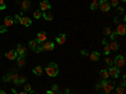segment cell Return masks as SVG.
<instances>
[{
  "label": "cell",
  "mask_w": 126,
  "mask_h": 94,
  "mask_svg": "<svg viewBox=\"0 0 126 94\" xmlns=\"http://www.w3.org/2000/svg\"><path fill=\"white\" fill-rule=\"evenodd\" d=\"M49 9H50V3L48 0H43L40 3V12H48Z\"/></svg>",
  "instance_id": "5b68a950"
},
{
  "label": "cell",
  "mask_w": 126,
  "mask_h": 94,
  "mask_svg": "<svg viewBox=\"0 0 126 94\" xmlns=\"http://www.w3.org/2000/svg\"><path fill=\"white\" fill-rule=\"evenodd\" d=\"M124 92H125V87H122V85L116 89V94H124Z\"/></svg>",
  "instance_id": "4316f807"
},
{
  "label": "cell",
  "mask_w": 126,
  "mask_h": 94,
  "mask_svg": "<svg viewBox=\"0 0 126 94\" xmlns=\"http://www.w3.org/2000/svg\"><path fill=\"white\" fill-rule=\"evenodd\" d=\"M13 20H14V23H20L22 18H20V15H18V14H16V15L14 16V19H13Z\"/></svg>",
  "instance_id": "f546056e"
},
{
  "label": "cell",
  "mask_w": 126,
  "mask_h": 94,
  "mask_svg": "<svg viewBox=\"0 0 126 94\" xmlns=\"http://www.w3.org/2000/svg\"><path fill=\"white\" fill-rule=\"evenodd\" d=\"M63 94H69V89H67V90H66V93H63Z\"/></svg>",
  "instance_id": "7bdbcfd3"
},
{
  "label": "cell",
  "mask_w": 126,
  "mask_h": 94,
  "mask_svg": "<svg viewBox=\"0 0 126 94\" xmlns=\"http://www.w3.org/2000/svg\"><path fill=\"white\" fill-rule=\"evenodd\" d=\"M102 94H110V93H105V92H103V93H102Z\"/></svg>",
  "instance_id": "7dc6e473"
},
{
  "label": "cell",
  "mask_w": 126,
  "mask_h": 94,
  "mask_svg": "<svg viewBox=\"0 0 126 94\" xmlns=\"http://www.w3.org/2000/svg\"><path fill=\"white\" fill-rule=\"evenodd\" d=\"M22 8H23V10H29L30 9V3L28 1V0H24V1L22 3Z\"/></svg>",
  "instance_id": "ffe728a7"
},
{
  "label": "cell",
  "mask_w": 126,
  "mask_h": 94,
  "mask_svg": "<svg viewBox=\"0 0 126 94\" xmlns=\"http://www.w3.org/2000/svg\"><path fill=\"white\" fill-rule=\"evenodd\" d=\"M46 94H58V93H56V92H53V90H47Z\"/></svg>",
  "instance_id": "f35d334b"
},
{
  "label": "cell",
  "mask_w": 126,
  "mask_h": 94,
  "mask_svg": "<svg viewBox=\"0 0 126 94\" xmlns=\"http://www.w3.org/2000/svg\"><path fill=\"white\" fill-rule=\"evenodd\" d=\"M107 71H109V75H111L112 78H117L119 74H120V70H119V68H116V67H115V68H110Z\"/></svg>",
  "instance_id": "ba28073f"
},
{
  "label": "cell",
  "mask_w": 126,
  "mask_h": 94,
  "mask_svg": "<svg viewBox=\"0 0 126 94\" xmlns=\"http://www.w3.org/2000/svg\"><path fill=\"white\" fill-rule=\"evenodd\" d=\"M13 24H14V20H13L12 16H6V18L4 19V25H5V26H12Z\"/></svg>",
  "instance_id": "4fadbf2b"
},
{
  "label": "cell",
  "mask_w": 126,
  "mask_h": 94,
  "mask_svg": "<svg viewBox=\"0 0 126 94\" xmlns=\"http://www.w3.org/2000/svg\"><path fill=\"white\" fill-rule=\"evenodd\" d=\"M116 33H117V35H125L126 34V26H125V24H119L117 25Z\"/></svg>",
  "instance_id": "9c48e42d"
},
{
  "label": "cell",
  "mask_w": 126,
  "mask_h": 94,
  "mask_svg": "<svg viewBox=\"0 0 126 94\" xmlns=\"http://www.w3.org/2000/svg\"><path fill=\"white\" fill-rule=\"evenodd\" d=\"M0 94H5V92H4V90H1V89H0Z\"/></svg>",
  "instance_id": "ee69618b"
},
{
  "label": "cell",
  "mask_w": 126,
  "mask_h": 94,
  "mask_svg": "<svg viewBox=\"0 0 126 94\" xmlns=\"http://www.w3.org/2000/svg\"><path fill=\"white\" fill-rule=\"evenodd\" d=\"M101 87H102L105 93H111V90L113 89L115 84H113V82H109L107 79H103V82L101 83Z\"/></svg>",
  "instance_id": "7a4b0ae2"
},
{
  "label": "cell",
  "mask_w": 126,
  "mask_h": 94,
  "mask_svg": "<svg viewBox=\"0 0 126 94\" xmlns=\"http://www.w3.org/2000/svg\"><path fill=\"white\" fill-rule=\"evenodd\" d=\"M5 31H6V26H5V25L0 26V33H5Z\"/></svg>",
  "instance_id": "8d00e7d4"
},
{
  "label": "cell",
  "mask_w": 126,
  "mask_h": 94,
  "mask_svg": "<svg viewBox=\"0 0 126 94\" xmlns=\"http://www.w3.org/2000/svg\"><path fill=\"white\" fill-rule=\"evenodd\" d=\"M110 51H111V50H110L109 45H107V44H105V47H103V54H105V55L107 57V55L110 54Z\"/></svg>",
  "instance_id": "603a6c76"
},
{
  "label": "cell",
  "mask_w": 126,
  "mask_h": 94,
  "mask_svg": "<svg viewBox=\"0 0 126 94\" xmlns=\"http://www.w3.org/2000/svg\"><path fill=\"white\" fill-rule=\"evenodd\" d=\"M5 8H6L5 1H4V0H0V10H4Z\"/></svg>",
  "instance_id": "4dcf8cb0"
},
{
  "label": "cell",
  "mask_w": 126,
  "mask_h": 94,
  "mask_svg": "<svg viewBox=\"0 0 126 94\" xmlns=\"http://www.w3.org/2000/svg\"><path fill=\"white\" fill-rule=\"evenodd\" d=\"M100 9L102 10V12L107 13V12H110L111 5H110V3L107 1V0H100Z\"/></svg>",
  "instance_id": "277c9868"
},
{
  "label": "cell",
  "mask_w": 126,
  "mask_h": 94,
  "mask_svg": "<svg viewBox=\"0 0 126 94\" xmlns=\"http://www.w3.org/2000/svg\"><path fill=\"white\" fill-rule=\"evenodd\" d=\"M46 71H47V74L52 78H54L58 75V73H59V68L58 65L56 64V63H50V64H48V67L46 68Z\"/></svg>",
  "instance_id": "6da1fadb"
},
{
  "label": "cell",
  "mask_w": 126,
  "mask_h": 94,
  "mask_svg": "<svg viewBox=\"0 0 126 94\" xmlns=\"http://www.w3.org/2000/svg\"><path fill=\"white\" fill-rule=\"evenodd\" d=\"M25 63V57H19L18 58V67H23Z\"/></svg>",
  "instance_id": "7402d4cb"
},
{
  "label": "cell",
  "mask_w": 126,
  "mask_h": 94,
  "mask_svg": "<svg viewBox=\"0 0 126 94\" xmlns=\"http://www.w3.org/2000/svg\"><path fill=\"white\" fill-rule=\"evenodd\" d=\"M100 89H102V87H101V83H100V84H96V90H100Z\"/></svg>",
  "instance_id": "ab89813d"
},
{
  "label": "cell",
  "mask_w": 126,
  "mask_h": 94,
  "mask_svg": "<svg viewBox=\"0 0 126 94\" xmlns=\"http://www.w3.org/2000/svg\"><path fill=\"white\" fill-rule=\"evenodd\" d=\"M90 59L92 61H97L100 59V53H98V51H92L91 55H90Z\"/></svg>",
  "instance_id": "5bb4252c"
},
{
  "label": "cell",
  "mask_w": 126,
  "mask_h": 94,
  "mask_svg": "<svg viewBox=\"0 0 126 94\" xmlns=\"http://www.w3.org/2000/svg\"><path fill=\"white\" fill-rule=\"evenodd\" d=\"M42 15H43V18L47 20V22H50V20H53V15H52L50 13H47V12H44V13L42 14Z\"/></svg>",
  "instance_id": "ac0fdd59"
},
{
  "label": "cell",
  "mask_w": 126,
  "mask_h": 94,
  "mask_svg": "<svg viewBox=\"0 0 126 94\" xmlns=\"http://www.w3.org/2000/svg\"><path fill=\"white\" fill-rule=\"evenodd\" d=\"M82 55H88V53H87L86 50H82Z\"/></svg>",
  "instance_id": "b9f144b4"
},
{
  "label": "cell",
  "mask_w": 126,
  "mask_h": 94,
  "mask_svg": "<svg viewBox=\"0 0 126 94\" xmlns=\"http://www.w3.org/2000/svg\"><path fill=\"white\" fill-rule=\"evenodd\" d=\"M111 33H112V31H111V28H110V26H107V28H105V30H103V34L106 35V36H107V35L110 36V35H111Z\"/></svg>",
  "instance_id": "d4e9b609"
},
{
  "label": "cell",
  "mask_w": 126,
  "mask_h": 94,
  "mask_svg": "<svg viewBox=\"0 0 126 94\" xmlns=\"http://www.w3.org/2000/svg\"><path fill=\"white\" fill-rule=\"evenodd\" d=\"M113 63H115V65H116V68H122L125 65V57L124 55H117L116 58H115Z\"/></svg>",
  "instance_id": "3957f363"
},
{
  "label": "cell",
  "mask_w": 126,
  "mask_h": 94,
  "mask_svg": "<svg viewBox=\"0 0 126 94\" xmlns=\"http://www.w3.org/2000/svg\"><path fill=\"white\" fill-rule=\"evenodd\" d=\"M52 90H53V92H56V93H58V92H59V87H58L57 84H54L53 87H52Z\"/></svg>",
  "instance_id": "836d02e7"
},
{
  "label": "cell",
  "mask_w": 126,
  "mask_h": 94,
  "mask_svg": "<svg viewBox=\"0 0 126 94\" xmlns=\"http://www.w3.org/2000/svg\"><path fill=\"white\" fill-rule=\"evenodd\" d=\"M38 45H39V44H38V41H37V40H32L30 43H29V47H30L32 49H33V50H35Z\"/></svg>",
  "instance_id": "44dd1931"
},
{
  "label": "cell",
  "mask_w": 126,
  "mask_h": 94,
  "mask_svg": "<svg viewBox=\"0 0 126 94\" xmlns=\"http://www.w3.org/2000/svg\"><path fill=\"white\" fill-rule=\"evenodd\" d=\"M25 82V77H19V83H24Z\"/></svg>",
  "instance_id": "74e56055"
},
{
  "label": "cell",
  "mask_w": 126,
  "mask_h": 94,
  "mask_svg": "<svg viewBox=\"0 0 126 94\" xmlns=\"http://www.w3.org/2000/svg\"><path fill=\"white\" fill-rule=\"evenodd\" d=\"M24 92H27V93H28V92H32V87H30L29 84H25V85H24Z\"/></svg>",
  "instance_id": "1f68e13d"
},
{
  "label": "cell",
  "mask_w": 126,
  "mask_h": 94,
  "mask_svg": "<svg viewBox=\"0 0 126 94\" xmlns=\"http://www.w3.org/2000/svg\"><path fill=\"white\" fill-rule=\"evenodd\" d=\"M20 24H23L24 26H29V25H32V20L28 16H23L22 20H20Z\"/></svg>",
  "instance_id": "7c38bea8"
},
{
  "label": "cell",
  "mask_w": 126,
  "mask_h": 94,
  "mask_svg": "<svg viewBox=\"0 0 126 94\" xmlns=\"http://www.w3.org/2000/svg\"><path fill=\"white\" fill-rule=\"evenodd\" d=\"M46 40H47V34L44 33V31H40V33H38V35H37V41H38V44L44 43Z\"/></svg>",
  "instance_id": "8992f818"
},
{
  "label": "cell",
  "mask_w": 126,
  "mask_h": 94,
  "mask_svg": "<svg viewBox=\"0 0 126 94\" xmlns=\"http://www.w3.org/2000/svg\"><path fill=\"white\" fill-rule=\"evenodd\" d=\"M30 94H38V93H33V92H30Z\"/></svg>",
  "instance_id": "bcb514c9"
},
{
  "label": "cell",
  "mask_w": 126,
  "mask_h": 94,
  "mask_svg": "<svg viewBox=\"0 0 126 94\" xmlns=\"http://www.w3.org/2000/svg\"><path fill=\"white\" fill-rule=\"evenodd\" d=\"M42 47H43V50H46V51H50L54 49V44L50 43V41H48V43L44 41V44H42Z\"/></svg>",
  "instance_id": "30bf717a"
},
{
  "label": "cell",
  "mask_w": 126,
  "mask_h": 94,
  "mask_svg": "<svg viewBox=\"0 0 126 94\" xmlns=\"http://www.w3.org/2000/svg\"><path fill=\"white\" fill-rule=\"evenodd\" d=\"M109 48H110V50H117V49L120 48V44L117 43V41L112 40V41H111V44L109 45Z\"/></svg>",
  "instance_id": "2e32d148"
},
{
  "label": "cell",
  "mask_w": 126,
  "mask_h": 94,
  "mask_svg": "<svg viewBox=\"0 0 126 94\" xmlns=\"http://www.w3.org/2000/svg\"><path fill=\"white\" fill-rule=\"evenodd\" d=\"M33 73H34V74H37V75H40L42 73H43V68L38 65V67H35V68L33 69Z\"/></svg>",
  "instance_id": "d6986e66"
},
{
  "label": "cell",
  "mask_w": 126,
  "mask_h": 94,
  "mask_svg": "<svg viewBox=\"0 0 126 94\" xmlns=\"http://www.w3.org/2000/svg\"><path fill=\"white\" fill-rule=\"evenodd\" d=\"M100 8V0H92V3H91V9L92 10H96Z\"/></svg>",
  "instance_id": "e0dca14e"
},
{
  "label": "cell",
  "mask_w": 126,
  "mask_h": 94,
  "mask_svg": "<svg viewBox=\"0 0 126 94\" xmlns=\"http://www.w3.org/2000/svg\"><path fill=\"white\" fill-rule=\"evenodd\" d=\"M12 82H14L15 84H19V77H18V74H13L12 75Z\"/></svg>",
  "instance_id": "484cf974"
},
{
  "label": "cell",
  "mask_w": 126,
  "mask_h": 94,
  "mask_svg": "<svg viewBox=\"0 0 126 94\" xmlns=\"http://www.w3.org/2000/svg\"><path fill=\"white\" fill-rule=\"evenodd\" d=\"M100 74H101V77H102L103 79H107V78H109V71H107V70H101Z\"/></svg>",
  "instance_id": "cb8c5ba5"
},
{
  "label": "cell",
  "mask_w": 126,
  "mask_h": 94,
  "mask_svg": "<svg viewBox=\"0 0 126 94\" xmlns=\"http://www.w3.org/2000/svg\"><path fill=\"white\" fill-rule=\"evenodd\" d=\"M40 16H42V12H40V10H35V12H34V18L39 19Z\"/></svg>",
  "instance_id": "f1b7e54d"
},
{
  "label": "cell",
  "mask_w": 126,
  "mask_h": 94,
  "mask_svg": "<svg viewBox=\"0 0 126 94\" xmlns=\"http://www.w3.org/2000/svg\"><path fill=\"white\" fill-rule=\"evenodd\" d=\"M110 5H111V6H115V8H117V6H119V0H111V1H110Z\"/></svg>",
  "instance_id": "83f0119b"
},
{
  "label": "cell",
  "mask_w": 126,
  "mask_h": 94,
  "mask_svg": "<svg viewBox=\"0 0 126 94\" xmlns=\"http://www.w3.org/2000/svg\"><path fill=\"white\" fill-rule=\"evenodd\" d=\"M5 57H6L9 60H14V59L18 58V53H16V50H9V51H6Z\"/></svg>",
  "instance_id": "52a82bcc"
},
{
  "label": "cell",
  "mask_w": 126,
  "mask_h": 94,
  "mask_svg": "<svg viewBox=\"0 0 126 94\" xmlns=\"http://www.w3.org/2000/svg\"><path fill=\"white\" fill-rule=\"evenodd\" d=\"M105 61H106V64H109V65L113 64V60H112L111 58H106V60H105Z\"/></svg>",
  "instance_id": "d590c367"
},
{
  "label": "cell",
  "mask_w": 126,
  "mask_h": 94,
  "mask_svg": "<svg viewBox=\"0 0 126 94\" xmlns=\"http://www.w3.org/2000/svg\"><path fill=\"white\" fill-rule=\"evenodd\" d=\"M3 80H4V82H12V75H5V77L3 78Z\"/></svg>",
  "instance_id": "d6a6232c"
},
{
  "label": "cell",
  "mask_w": 126,
  "mask_h": 94,
  "mask_svg": "<svg viewBox=\"0 0 126 94\" xmlns=\"http://www.w3.org/2000/svg\"><path fill=\"white\" fill-rule=\"evenodd\" d=\"M117 12L119 13H124V9L122 8H117Z\"/></svg>",
  "instance_id": "60d3db41"
},
{
  "label": "cell",
  "mask_w": 126,
  "mask_h": 94,
  "mask_svg": "<svg viewBox=\"0 0 126 94\" xmlns=\"http://www.w3.org/2000/svg\"><path fill=\"white\" fill-rule=\"evenodd\" d=\"M16 53H18V55H20V57H25V48H24L23 45H18Z\"/></svg>",
  "instance_id": "9a60e30c"
},
{
  "label": "cell",
  "mask_w": 126,
  "mask_h": 94,
  "mask_svg": "<svg viewBox=\"0 0 126 94\" xmlns=\"http://www.w3.org/2000/svg\"><path fill=\"white\" fill-rule=\"evenodd\" d=\"M122 1H126V0H122Z\"/></svg>",
  "instance_id": "c3c4849f"
},
{
  "label": "cell",
  "mask_w": 126,
  "mask_h": 94,
  "mask_svg": "<svg viewBox=\"0 0 126 94\" xmlns=\"http://www.w3.org/2000/svg\"><path fill=\"white\" fill-rule=\"evenodd\" d=\"M18 94H27V92H20V93H18Z\"/></svg>",
  "instance_id": "f6af8a7d"
},
{
  "label": "cell",
  "mask_w": 126,
  "mask_h": 94,
  "mask_svg": "<svg viewBox=\"0 0 126 94\" xmlns=\"http://www.w3.org/2000/svg\"><path fill=\"white\" fill-rule=\"evenodd\" d=\"M116 36H117V33L115 31V33H111V35H110V39H111V40H115V39H116Z\"/></svg>",
  "instance_id": "e575fe53"
},
{
  "label": "cell",
  "mask_w": 126,
  "mask_h": 94,
  "mask_svg": "<svg viewBox=\"0 0 126 94\" xmlns=\"http://www.w3.org/2000/svg\"><path fill=\"white\" fill-rule=\"evenodd\" d=\"M56 40H57V43L58 44H64L66 43V40H67V36H66V34H59L57 38H56Z\"/></svg>",
  "instance_id": "8fae6325"
}]
</instances>
